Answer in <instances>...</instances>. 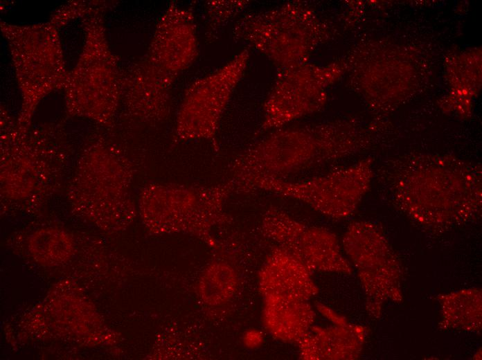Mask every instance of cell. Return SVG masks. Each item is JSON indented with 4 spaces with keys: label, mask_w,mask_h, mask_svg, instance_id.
<instances>
[{
    "label": "cell",
    "mask_w": 482,
    "mask_h": 360,
    "mask_svg": "<svg viewBox=\"0 0 482 360\" xmlns=\"http://www.w3.org/2000/svg\"><path fill=\"white\" fill-rule=\"evenodd\" d=\"M373 177V162L366 159L301 181L261 179L251 186L249 192L261 190L295 199L326 216L343 219L356 210Z\"/></svg>",
    "instance_id": "cell-4"
},
{
    "label": "cell",
    "mask_w": 482,
    "mask_h": 360,
    "mask_svg": "<svg viewBox=\"0 0 482 360\" xmlns=\"http://www.w3.org/2000/svg\"><path fill=\"white\" fill-rule=\"evenodd\" d=\"M366 141L363 130L350 122L282 127L235 158L230 180L234 191L249 192L259 180L283 179L336 161L356 152Z\"/></svg>",
    "instance_id": "cell-2"
},
{
    "label": "cell",
    "mask_w": 482,
    "mask_h": 360,
    "mask_svg": "<svg viewBox=\"0 0 482 360\" xmlns=\"http://www.w3.org/2000/svg\"><path fill=\"white\" fill-rule=\"evenodd\" d=\"M387 190L418 224L445 231L481 209V165L448 157H416L387 169Z\"/></svg>",
    "instance_id": "cell-1"
},
{
    "label": "cell",
    "mask_w": 482,
    "mask_h": 360,
    "mask_svg": "<svg viewBox=\"0 0 482 360\" xmlns=\"http://www.w3.org/2000/svg\"><path fill=\"white\" fill-rule=\"evenodd\" d=\"M263 269L261 286L265 296L307 301L318 291L312 271L280 246L273 249Z\"/></svg>",
    "instance_id": "cell-12"
},
{
    "label": "cell",
    "mask_w": 482,
    "mask_h": 360,
    "mask_svg": "<svg viewBox=\"0 0 482 360\" xmlns=\"http://www.w3.org/2000/svg\"><path fill=\"white\" fill-rule=\"evenodd\" d=\"M314 318L315 312L307 300L265 296V325L277 339L297 343L311 328Z\"/></svg>",
    "instance_id": "cell-14"
},
{
    "label": "cell",
    "mask_w": 482,
    "mask_h": 360,
    "mask_svg": "<svg viewBox=\"0 0 482 360\" xmlns=\"http://www.w3.org/2000/svg\"><path fill=\"white\" fill-rule=\"evenodd\" d=\"M116 156L84 163L78 169L70 188L74 204L83 206L91 217L110 221L127 220L132 214L130 197L132 172Z\"/></svg>",
    "instance_id": "cell-8"
},
{
    "label": "cell",
    "mask_w": 482,
    "mask_h": 360,
    "mask_svg": "<svg viewBox=\"0 0 482 360\" xmlns=\"http://www.w3.org/2000/svg\"><path fill=\"white\" fill-rule=\"evenodd\" d=\"M150 54L151 62L176 75L194 63L199 42L192 8L169 4L158 24Z\"/></svg>",
    "instance_id": "cell-10"
},
{
    "label": "cell",
    "mask_w": 482,
    "mask_h": 360,
    "mask_svg": "<svg viewBox=\"0 0 482 360\" xmlns=\"http://www.w3.org/2000/svg\"><path fill=\"white\" fill-rule=\"evenodd\" d=\"M233 191L231 180L210 186L149 183L141 192L140 208L153 231L188 229L202 216L211 222L222 219L223 204Z\"/></svg>",
    "instance_id": "cell-5"
},
{
    "label": "cell",
    "mask_w": 482,
    "mask_h": 360,
    "mask_svg": "<svg viewBox=\"0 0 482 360\" xmlns=\"http://www.w3.org/2000/svg\"><path fill=\"white\" fill-rule=\"evenodd\" d=\"M346 253L359 271L368 298L377 300L383 287V269H398L397 257L381 230L373 223L350 224L343 235Z\"/></svg>",
    "instance_id": "cell-11"
},
{
    "label": "cell",
    "mask_w": 482,
    "mask_h": 360,
    "mask_svg": "<svg viewBox=\"0 0 482 360\" xmlns=\"http://www.w3.org/2000/svg\"><path fill=\"white\" fill-rule=\"evenodd\" d=\"M245 48L215 71L196 80L179 107L175 133L181 141L213 139L223 113L247 66Z\"/></svg>",
    "instance_id": "cell-6"
},
{
    "label": "cell",
    "mask_w": 482,
    "mask_h": 360,
    "mask_svg": "<svg viewBox=\"0 0 482 360\" xmlns=\"http://www.w3.org/2000/svg\"><path fill=\"white\" fill-rule=\"evenodd\" d=\"M363 341L364 330L346 323L330 328L312 326L297 344L304 359H344L358 357Z\"/></svg>",
    "instance_id": "cell-13"
},
{
    "label": "cell",
    "mask_w": 482,
    "mask_h": 360,
    "mask_svg": "<svg viewBox=\"0 0 482 360\" xmlns=\"http://www.w3.org/2000/svg\"><path fill=\"white\" fill-rule=\"evenodd\" d=\"M262 229L265 235L312 271H351L337 237L325 228L305 225L286 213L271 208L265 213Z\"/></svg>",
    "instance_id": "cell-9"
},
{
    "label": "cell",
    "mask_w": 482,
    "mask_h": 360,
    "mask_svg": "<svg viewBox=\"0 0 482 360\" xmlns=\"http://www.w3.org/2000/svg\"><path fill=\"white\" fill-rule=\"evenodd\" d=\"M249 1H208L206 3V33L208 40L214 39L231 19L249 4Z\"/></svg>",
    "instance_id": "cell-16"
},
{
    "label": "cell",
    "mask_w": 482,
    "mask_h": 360,
    "mask_svg": "<svg viewBox=\"0 0 482 360\" xmlns=\"http://www.w3.org/2000/svg\"><path fill=\"white\" fill-rule=\"evenodd\" d=\"M30 244L35 257L43 260L63 259L69 255L71 248L67 235L53 229H46L35 233Z\"/></svg>",
    "instance_id": "cell-15"
},
{
    "label": "cell",
    "mask_w": 482,
    "mask_h": 360,
    "mask_svg": "<svg viewBox=\"0 0 482 360\" xmlns=\"http://www.w3.org/2000/svg\"><path fill=\"white\" fill-rule=\"evenodd\" d=\"M325 32L310 4L294 1L244 15L235 23L233 37L253 47L282 70L308 63Z\"/></svg>",
    "instance_id": "cell-3"
},
{
    "label": "cell",
    "mask_w": 482,
    "mask_h": 360,
    "mask_svg": "<svg viewBox=\"0 0 482 360\" xmlns=\"http://www.w3.org/2000/svg\"><path fill=\"white\" fill-rule=\"evenodd\" d=\"M334 66L307 63L278 70L274 86L263 106L260 129H278L323 107L325 87L338 74Z\"/></svg>",
    "instance_id": "cell-7"
}]
</instances>
